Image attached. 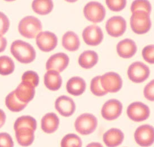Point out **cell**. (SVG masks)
Instances as JSON below:
<instances>
[{
  "mask_svg": "<svg viewBox=\"0 0 154 147\" xmlns=\"http://www.w3.org/2000/svg\"><path fill=\"white\" fill-rule=\"evenodd\" d=\"M10 51L16 60L22 64L31 63L36 58V51L27 42L22 40L15 41L11 45Z\"/></svg>",
  "mask_w": 154,
  "mask_h": 147,
  "instance_id": "1",
  "label": "cell"
},
{
  "mask_svg": "<svg viewBox=\"0 0 154 147\" xmlns=\"http://www.w3.org/2000/svg\"><path fill=\"white\" fill-rule=\"evenodd\" d=\"M40 20L33 16H27L19 23L18 31L22 36L28 39H34L42 32Z\"/></svg>",
  "mask_w": 154,
  "mask_h": 147,
  "instance_id": "2",
  "label": "cell"
},
{
  "mask_svg": "<svg viewBox=\"0 0 154 147\" xmlns=\"http://www.w3.org/2000/svg\"><path fill=\"white\" fill-rule=\"evenodd\" d=\"M130 23L133 31L139 35L147 33L151 26L149 14L142 11L132 13Z\"/></svg>",
  "mask_w": 154,
  "mask_h": 147,
  "instance_id": "3",
  "label": "cell"
},
{
  "mask_svg": "<svg viewBox=\"0 0 154 147\" xmlns=\"http://www.w3.org/2000/svg\"><path fill=\"white\" fill-rule=\"evenodd\" d=\"M97 124L98 120L94 115L84 113L77 117L75 122V127L77 133L82 135H88L95 131Z\"/></svg>",
  "mask_w": 154,
  "mask_h": 147,
  "instance_id": "4",
  "label": "cell"
},
{
  "mask_svg": "<svg viewBox=\"0 0 154 147\" xmlns=\"http://www.w3.org/2000/svg\"><path fill=\"white\" fill-rule=\"evenodd\" d=\"M84 14L86 19L94 23H100L106 16L104 6L98 2H88L84 8Z\"/></svg>",
  "mask_w": 154,
  "mask_h": 147,
  "instance_id": "5",
  "label": "cell"
},
{
  "mask_svg": "<svg viewBox=\"0 0 154 147\" xmlns=\"http://www.w3.org/2000/svg\"><path fill=\"white\" fill-rule=\"evenodd\" d=\"M128 75L133 82L140 83L143 82L149 78V67L141 62H135L131 64L128 70Z\"/></svg>",
  "mask_w": 154,
  "mask_h": 147,
  "instance_id": "6",
  "label": "cell"
},
{
  "mask_svg": "<svg viewBox=\"0 0 154 147\" xmlns=\"http://www.w3.org/2000/svg\"><path fill=\"white\" fill-rule=\"evenodd\" d=\"M100 83L104 91L107 93L118 92L122 86L121 77L114 72H109L101 76Z\"/></svg>",
  "mask_w": 154,
  "mask_h": 147,
  "instance_id": "7",
  "label": "cell"
},
{
  "mask_svg": "<svg viewBox=\"0 0 154 147\" xmlns=\"http://www.w3.org/2000/svg\"><path fill=\"white\" fill-rule=\"evenodd\" d=\"M134 139L136 142L141 147L151 146L154 142V127L149 124L140 126L135 131Z\"/></svg>",
  "mask_w": 154,
  "mask_h": 147,
  "instance_id": "8",
  "label": "cell"
},
{
  "mask_svg": "<svg viewBox=\"0 0 154 147\" xmlns=\"http://www.w3.org/2000/svg\"><path fill=\"white\" fill-rule=\"evenodd\" d=\"M149 108L140 102H134L127 109V115L134 122H142L147 120L149 115Z\"/></svg>",
  "mask_w": 154,
  "mask_h": 147,
  "instance_id": "9",
  "label": "cell"
},
{
  "mask_svg": "<svg viewBox=\"0 0 154 147\" xmlns=\"http://www.w3.org/2000/svg\"><path fill=\"white\" fill-rule=\"evenodd\" d=\"M36 38L37 45L42 52H49L54 50L57 45L58 39L54 33L41 32Z\"/></svg>",
  "mask_w": 154,
  "mask_h": 147,
  "instance_id": "10",
  "label": "cell"
},
{
  "mask_svg": "<svg viewBox=\"0 0 154 147\" xmlns=\"http://www.w3.org/2000/svg\"><path fill=\"white\" fill-rule=\"evenodd\" d=\"M106 29L109 35L118 37L121 36L125 32L127 23L121 16H114L109 19L106 24Z\"/></svg>",
  "mask_w": 154,
  "mask_h": 147,
  "instance_id": "11",
  "label": "cell"
},
{
  "mask_svg": "<svg viewBox=\"0 0 154 147\" xmlns=\"http://www.w3.org/2000/svg\"><path fill=\"white\" fill-rule=\"evenodd\" d=\"M122 110V105L120 101L116 99H111L104 103L101 114L105 120H112L121 115Z\"/></svg>",
  "mask_w": 154,
  "mask_h": 147,
  "instance_id": "12",
  "label": "cell"
},
{
  "mask_svg": "<svg viewBox=\"0 0 154 147\" xmlns=\"http://www.w3.org/2000/svg\"><path fill=\"white\" fill-rule=\"evenodd\" d=\"M82 38L87 45L97 46L103 39V33L101 28L96 25H91L85 28L82 32Z\"/></svg>",
  "mask_w": 154,
  "mask_h": 147,
  "instance_id": "13",
  "label": "cell"
},
{
  "mask_svg": "<svg viewBox=\"0 0 154 147\" xmlns=\"http://www.w3.org/2000/svg\"><path fill=\"white\" fill-rule=\"evenodd\" d=\"M69 59L64 53H58L52 55L47 61L46 68L48 71L53 70L59 73L62 72L68 66Z\"/></svg>",
  "mask_w": 154,
  "mask_h": 147,
  "instance_id": "14",
  "label": "cell"
},
{
  "mask_svg": "<svg viewBox=\"0 0 154 147\" xmlns=\"http://www.w3.org/2000/svg\"><path fill=\"white\" fill-rule=\"evenodd\" d=\"M55 107L59 114L65 117L72 115L76 109L75 102L71 98L66 96H60L55 102Z\"/></svg>",
  "mask_w": 154,
  "mask_h": 147,
  "instance_id": "15",
  "label": "cell"
},
{
  "mask_svg": "<svg viewBox=\"0 0 154 147\" xmlns=\"http://www.w3.org/2000/svg\"><path fill=\"white\" fill-rule=\"evenodd\" d=\"M137 48L135 42L130 39H125L119 42L116 46L119 55L123 58H130L136 54Z\"/></svg>",
  "mask_w": 154,
  "mask_h": 147,
  "instance_id": "16",
  "label": "cell"
},
{
  "mask_svg": "<svg viewBox=\"0 0 154 147\" xmlns=\"http://www.w3.org/2000/svg\"><path fill=\"white\" fill-rule=\"evenodd\" d=\"M124 139V135L119 129H109L103 135V140L106 145L108 147H116L122 143Z\"/></svg>",
  "mask_w": 154,
  "mask_h": 147,
  "instance_id": "17",
  "label": "cell"
},
{
  "mask_svg": "<svg viewBox=\"0 0 154 147\" xmlns=\"http://www.w3.org/2000/svg\"><path fill=\"white\" fill-rule=\"evenodd\" d=\"M86 87L85 81L79 77H74L69 79L66 84L67 92L75 96L82 95L85 92Z\"/></svg>",
  "mask_w": 154,
  "mask_h": 147,
  "instance_id": "18",
  "label": "cell"
},
{
  "mask_svg": "<svg viewBox=\"0 0 154 147\" xmlns=\"http://www.w3.org/2000/svg\"><path fill=\"white\" fill-rule=\"evenodd\" d=\"M59 124V118L54 113L46 114L41 120V129L45 133H54L58 128Z\"/></svg>",
  "mask_w": 154,
  "mask_h": 147,
  "instance_id": "19",
  "label": "cell"
},
{
  "mask_svg": "<svg viewBox=\"0 0 154 147\" xmlns=\"http://www.w3.org/2000/svg\"><path fill=\"white\" fill-rule=\"evenodd\" d=\"M14 92L19 100L28 104L35 96V88L21 82L14 91Z\"/></svg>",
  "mask_w": 154,
  "mask_h": 147,
  "instance_id": "20",
  "label": "cell"
},
{
  "mask_svg": "<svg viewBox=\"0 0 154 147\" xmlns=\"http://www.w3.org/2000/svg\"><path fill=\"white\" fill-rule=\"evenodd\" d=\"M17 142L22 147L31 145L34 141L35 135L33 130L29 128H20L14 130Z\"/></svg>",
  "mask_w": 154,
  "mask_h": 147,
  "instance_id": "21",
  "label": "cell"
},
{
  "mask_svg": "<svg viewBox=\"0 0 154 147\" xmlns=\"http://www.w3.org/2000/svg\"><path fill=\"white\" fill-rule=\"evenodd\" d=\"M44 84L46 88L51 91L58 90L62 84L60 73L53 70L48 71L44 75Z\"/></svg>",
  "mask_w": 154,
  "mask_h": 147,
  "instance_id": "22",
  "label": "cell"
},
{
  "mask_svg": "<svg viewBox=\"0 0 154 147\" xmlns=\"http://www.w3.org/2000/svg\"><path fill=\"white\" fill-rule=\"evenodd\" d=\"M98 61V54L93 51H85L79 58V64L84 69H90L93 67Z\"/></svg>",
  "mask_w": 154,
  "mask_h": 147,
  "instance_id": "23",
  "label": "cell"
},
{
  "mask_svg": "<svg viewBox=\"0 0 154 147\" xmlns=\"http://www.w3.org/2000/svg\"><path fill=\"white\" fill-rule=\"evenodd\" d=\"M62 45L67 51H77L80 45V42L77 34L72 31L66 32L62 37Z\"/></svg>",
  "mask_w": 154,
  "mask_h": 147,
  "instance_id": "24",
  "label": "cell"
},
{
  "mask_svg": "<svg viewBox=\"0 0 154 147\" xmlns=\"http://www.w3.org/2000/svg\"><path fill=\"white\" fill-rule=\"evenodd\" d=\"M54 4L52 1L36 0L32 2L33 10L37 14L45 15L49 14L53 9Z\"/></svg>",
  "mask_w": 154,
  "mask_h": 147,
  "instance_id": "25",
  "label": "cell"
},
{
  "mask_svg": "<svg viewBox=\"0 0 154 147\" xmlns=\"http://www.w3.org/2000/svg\"><path fill=\"white\" fill-rule=\"evenodd\" d=\"M5 104L7 108L13 112H19L23 110L27 105V104L19 100L15 95L14 91L10 92L6 96Z\"/></svg>",
  "mask_w": 154,
  "mask_h": 147,
  "instance_id": "26",
  "label": "cell"
},
{
  "mask_svg": "<svg viewBox=\"0 0 154 147\" xmlns=\"http://www.w3.org/2000/svg\"><path fill=\"white\" fill-rule=\"evenodd\" d=\"M20 128H29L35 131L37 128L36 120L29 115H23L19 117L14 124V130Z\"/></svg>",
  "mask_w": 154,
  "mask_h": 147,
  "instance_id": "27",
  "label": "cell"
},
{
  "mask_svg": "<svg viewBox=\"0 0 154 147\" xmlns=\"http://www.w3.org/2000/svg\"><path fill=\"white\" fill-rule=\"evenodd\" d=\"M15 64L13 60L7 55L0 57V74L8 75L14 72Z\"/></svg>",
  "mask_w": 154,
  "mask_h": 147,
  "instance_id": "28",
  "label": "cell"
},
{
  "mask_svg": "<svg viewBox=\"0 0 154 147\" xmlns=\"http://www.w3.org/2000/svg\"><path fill=\"white\" fill-rule=\"evenodd\" d=\"M82 147L81 139L74 133H69L66 135L61 141V147Z\"/></svg>",
  "mask_w": 154,
  "mask_h": 147,
  "instance_id": "29",
  "label": "cell"
},
{
  "mask_svg": "<svg viewBox=\"0 0 154 147\" xmlns=\"http://www.w3.org/2000/svg\"><path fill=\"white\" fill-rule=\"evenodd\" d=\"M22 82L33 87H36L39 83V77L35 71H27L23 74L22 77Z\"/></svg>",
  "mask_w": 154,
  "mask_h": 147,
  "instance_id": "30",
  "label": "cell"
},
{
  "mask_svg": "<svg viewBox=\"0 0 154 147\" xmlns=\"http://www.w3.org/2000/svg\"><path fill=\"white\" fill-rule=\"evenodd\" d=\"M131 10L132 13L137 11H142L149 14L151 11V5L148 1L137 0L133 1L131 7Z\"/></svg>",
  "mask_w": 154,
  "mask_h": 147,
  "instance_id": "31",
  "label": "cell"
},
{
  "mask_svg": "<svg viewBox=\"0 0 154 147\" xmlns=\"http://www.w3.org/2000/svg\"><path fill=\"white\" fill-rule=\"evenodd\" d=\"M101 76L95 77L91 80V92L96 96H103L107 93L102 87L100 83Z\"/></svg>",
  "mask_w": 154,
  "mask_h": 147,
  "instance_id": "32",
  "label": "cell"
},
{
  "mask_svg": "<svg viewBox=\"0 0 154 147\" xmlns=\"http://www.w3.org/2000/svg\"><path fill=\"white\" fill-rule=\"evenodd\" d=\"M106 5L109 9L113 11H120L125 8L127 5V1H106Z\"/></svg>",
  "mask_w": 154,
  "mask_h": 147,
  "instance_id": "33",
  "label": "cell"
},
{
  "mask_svg": "<svg viewBox=\"0 0 154 147\" xmlns=\"http://www.w3.org/2000/svg\"><path fill=\"white\" fill-rule=\"evenodd\" d=\"M154 45L145 46L142 50V56L143 59L150 64L154 63Z\"/></svg>",
  "mask_w": 154,
  "mask_h": 147,
  "instance_id": "34",
  "label": "cell"
},
{
  "mask_svg": "<svg viewBox=\"0 0 154 147\" xmlns=\"http://www.w3.org/2000/svg\"><path fill=\"white\" fill-rule=\"evenodd\" d=\"M9 27V19L5 14L0 11V35L3 36L5 34Z\"/></svg>",
  "mask_w": 154,
  "mask_h": 147,
  "instance_id": "35",
  "label": "cell"
},
{
  "mask_svg": "<svg viewBox=\"0 0 154 147\" xmlns=\"http://www.w3.org/2000/svg\"><path fill=\"white\" fill-rule=\"evenodd\" d=\"M0 147H14L13 140L9 133H0Z\"/></svg>",
  "mask_w": 154,
  "mask_h": 147,
  "instance_id": "36",
  "label": "cell"
},
{
  "mask_svg": "<svg viewBox=\"0 0 154 147\" xmlns=\"http://www.w3.org/2000/svg\"><path fill=\"white\" fill-rule=\"evenodd\" d=\"M154 80H152L147 84L144 88V96L146 99L149 101H154Z\"/></svg>",
  "mask_w": 154,
  "mask_h": 147,
  "instance_id": "37",
  "label": "cell"
},
{
  "mask_svg": "<svg viewBox=\"0 0 154 147\" xmlns=\"http://www.w3.org/2000/svg\"><path fill=\"white\" fill-rule=\"evenodd\" d=\"M7 46V40L4 37L0 35V53L5 51Z\"/></svg>",
  "mask_w": 154,
  "mask_h": 147,
  "instance_id": "38",
  "label": "cell"
},
{
  "mask_svg": "<svg viewBox=\"0 0 154 147\" xmlns=\"http://www.w3.org/2000/svg\"><path fill=\"white\" fill-rule=\"evenodd\" d=\"M6 116L5 114V112L0 109V128H1L6 122Z\"/></svg>",
  "mask_w": 154,
  "mask_h": 147,
  "instance_id": "39",
  "label": "cell"
},
{
  "mask_svg": "<svg viewBox=\"0 0 154 147\" xmlns=\"http://www.w3.org/2000/svg\"><path fill=\"white\" fill-rule=\"evenodd\" d=\"M86 147H103L101 144L99 142H91Z\"/></svg>",
  "mask_w": 154,
  "mask_h": 147,
  "instance_id": "40",
  "label": "cell"
}]
</instances>
